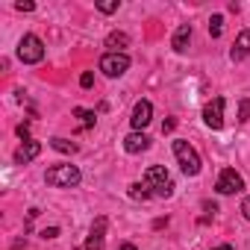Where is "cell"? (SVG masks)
Instances as JSON below:
<instances>
[{
    "mask_svg": "<svg viewBox=\"0 0 250 250\" xmlns=\"http://www.w3.org/2000/svg\"><path fill=\"white\" fill-rule=\"evenodd\" d=\"M80 180H83V174L77 165H53L44 174V183L53 188H74V186H80Z\"/></svg>",
    "mask_w": 250,
    "mask_h": 250,
    "instance_id": "6da1fadb",
    "label": "cell"
},
{
    "mask_svg": "<svg viewBox=\"0 0 250 250\" xmlns=\"http://www.w3.org/2000/svg\"><path fill=\"white\" fill-rule=\"evenodd\" d=\"M145 186L150 188L153 197H171L174 194V183H171V174L162 168V165H150L145 171Z\"/></svg>",
    "mask_w": 250,
    "mask_h": 250,
    "instance_id": "7a4b0ae2",
    "label": "cell"
},
{
    "mask_svg": "<svg viewBox=\"0 0 250 250\" xmlns=\"http://www.w3.org/2000/svg\"><path fill=\"white\" fill-rule=\"evenodd\" d=\"M174 156H177V162H180V168H183L186 177H197L200 174V156H197V150L188 142L177 139L174 142Z\"/></svg>",
    "mask_w": 250,
    "mask_h": 250,
    "instance_id": "3957f363",
    "label": "cell"
},
{
    "mask_svg": "<svg viewBox=\"0 0 250 250\" xmlns=\"http://www.w3.org/2000/svg\"><path fill=\"white\" fill-rule=\"evenodd\" d=\"M18 59L24 62V65H39L42 59H44V42L39 39V36H33V33H27L21 42H18Z\"/></svg>",
    "mask_w": 250,
    "mask_h": 250,
    "instance_id": "277c9868",
    "label": "cell"
},
{
    "mask_svg": "<svg viewBox=\"0 0 250 250\" xmlns=\"http://www.w3.org/2000/svg\"><path fill=\"white\" fill-rule=\"evenodd\" d=\"M127 68H130L127 53H103L100 56V71L106 77H121V74H127Z\"/></svg>",
    "mask_w": 250,
    "mask_h": 250,
    "instance_id": "5b68a950",
    "label": "cell"
},
{
    "mask_svg": "<svg viewBox=\"0 0 250 250\" xmlns=\"http://www.w3.org/2000/svg\"><path fill=\"white\" fill-rule=\"evenodd\" d=\"M241 188H244V180H241V174L235 168H224L218 174V183H215V191L218 194H238Z\"/></svg>",
    "mask_w": 250,
    "mask_h": 250,
    "instance_id": "8992f818",
    "label": "cell"
},
{
    "mask_svg": "<svg viewBox=\"0 0 250 250\" xmlns=\"http://www.w3.org/2000/svg\"><path fill=\"white\" fill-rule=\"evenodd\" d=\"M203 124H206L209 130H221V127H224V97H215V100L206 103V109H203Z\"/></svg>",
    "mask_w": 250,
    "mask_h": 250,
    "instance_id": "52a82bcc",
    "label": "cell"
},
{
    "mask_svg": "<svg viewBox=\"0 0 250 250\" xmlns=\"http://www.w3.org/2000/svg\"><path fill=\"white\" fill-rule=\"evenodd\" d=\"M150 121H153V106H150V100H139V103L133 106V115H130L133 130H136V133H142Z\"/></svg>",
    "mask_w": 250,
    "mask_h": 250,
    "instance_id": "ba28073f",
    "label": "cell"
},
{
    "mask_svg": "<svg viewBox=\"0 0 250 250\" xmlns=\"http://www.w3.org/2000/svg\"><path fill=\"white\" fill-rule=\"evenodd\" d=\"M103 241H106V218L100 215V218H94V224H91L85 250H103Z\"/></svg>",
    "mask_w": 250,
    "mask_h": 250,
    "instance_id": "9c48e42d",
    "label": "cell"
},
{
    "mask_svg": "<svg viewBox=\"0 0 250 250\" xmlns=\"http://www.w3.org/2000/svg\"><path fill=\"white\" fill-rule=\"evenodd\" d=\"M247 56H250V30H241L238 39H235V44H232V50H229V59L232 62H241Z\"/></svg>",
    "mask_w": 250,
    "mask_h": 250,
    "instance_id": "30bf717a",
    "label": "cell"
},
{
    "mask_svg": "<svg viewBox=\"0 0 250 250\" xmlns=\"http://www.w3.org/2000/svg\"><path fill=\"white\" fill-rule=\"evenodd\" d=\"M39 153H42V145L30 139V142H24V145L15 150V165H27V162H33Z\"/></svg>",
    "mask_w": 250,
    "mask_h": 250,
    "instance_id": "8fae6325",
    "label": "cell"
},
{
    "mask_svg": "<svg viewBox=\"0 0 250 250\" xmlns=\"http://www.w3.org/2000/svg\"><path fill=\"white\" fill-rule=\"evenodd\" d=\"M147 147H150V139L145 133H130L127 139H124V150H127V153H142Z\"/></svg>",
    "mask_w": 250,
    "mask_h": 250,
    "instance_id": "7c38bea8",
    "label": "cell"
},
{
    "mask_svg": "<svg viewBox=\"0 0 250 250\" xmlns=\"http://www.w3.org/2000/svg\"><path fill=\"white\" fill-rule=\"evenodd\" d=\"M188 42H191V24H180L177 33H174V39H171V47H174L177 53H186Z\"/></svg>",
    "mask_w": 250,
    "mask_h": 250,
    "instance_id": "4fadbf2b",
    "label": "cell"
},
{
    "mask_svg": "<svg viewBox=\"0 0 250 250\" xmlns=\"http://www.w3.org/2000/svg\"><path fill=\"white\" fill-rule=\"evenodd\" d=\"M106 47H109V53H124V47H130V36L115 30L106 36Z\"/></svg>",
    "mask_w": 250,
    "mask_h": 250,
    "instance_id": "5bb4252c",
    "label": "cell"
},
{
    "mask_svg": "<svg viewBox=\"0 0 250 250\" xmlns=\"http://www.w3.org/2000/svg\"><path fill=\"white\" fill-rule=\"evenodd\" d=\"M130 197H133V200H150L153 194H150V188H147L145 183H133V186H130Z\"/></svg>",
    "mask_w": 250,
    "mask_h": 250,
    "instance_id": "9a60e30c",
    "label": "cell"
},
{
    "mask_svg": "<svg viewBox=\"0 0 250 250\" xmlns=\"http://www.w3.org/2000/svg\"><path fill=\"white\" fill-rule=\"evenodd\" d=\"M50 147L59 150V153H77V145L68 142V139H50Z\"/></svg>",
    "mask_w": 250,
    "mask_h": 250,
    "instance_id": "2e32d148",
    "label": "cell"
},
{
    "mask_svg": "<svg viewBox=\"0 0 250 250\" xmlns=\"http://www.w3.org/2000/svg\"><path fill=\"white\" fill-rule=\"evenodd\" d=\"M74 115L83 121V130H88V127H94V121H97V115L91 112V109H74Z\"/></svg>",
    "mask_w": 250,
    "mask_h": 250,
    "instance_id": "e0dca14e",
    "label": "cell"
},
{
    "mask_svg": "<svg viewBox=\"0 0 250 250\" xmlns=\"http://www.w3.org/2000/svg\"><path fill=\"white\" fill-rule=\"evenodd\" d=\"M221 33H224V18L221 15H212L209 18V36L212 39H221Z\"/></svg>",
    "mask_w": 250,
    "mask_h": 250,
    "instance_id": "ac0fdd59",
    "label": "cell"
},
{
    "mask_svg": "<svg viewBox=\"0 0 250 250\" xmlns=\"http://www.w3.org/2000/svg\"><path fill=\"white\" fill-rule=\"evenodd\" d=\"M247 118H250V97H247V100H241V103H238V121H241V124H244V121H247Z\"/></svg>",
    "mask_w": 250,
    "mask_h": 250,
    "instance_id": "d6986e66",
    "label": "cell"
},
{
    "mask_svg": "<svg viewBox=\"0 0 250 250\" xmlns=\"http://www.w3.org/2000/svg\"><path fill=\"white\" fill-rule=\"evenodd\" d=\"M97 9H100L103 15H112V12H118V0H106V3H97Z\"/></svg>",
    "mask_w": 250,
    "mask_h": 250,
    "instance_id": "ffe728a7",
    "label": "cell"
},
{
    "mask_svg": "<svg viewBox=\"0 0 250 250\" xmlns=\"http://www.w3.org/2000/svg\"><path fill=\"white\" fill-rule=\"evenodd\" d=\"M15 9H18V12H33V9H36V3H33V0H18Z\"/></svg>",
    "mask_w": 250,
    "mask_h": 250,
    "instance_id": "44dd1931",
    "label": "cell"
},
{
    "mask_svg": "<svg viewBox=\"0 0 250 250\" xmlns=\"http://www.w3.org/2000/svg\"><path fill=\"white\" fill-rule=\"evenodd\" d=\"M91 83H94V74H91V71H85V74L80 77V85H83V88H91Z\"/></svg>",
    "mask_w": 250,
    "mask_h": 250,
    "instance_id": "7402d4cb",
    "label": "cell"
},
{
    "mask_svg": "<svg viewBox=\"0 0 250 250\" xmlns=\"http://www.w3.org/2000/svg\"><path fill=\"white\" fill-rule=\"evenodd\" d=\"M56 235H59V227H44V229H42V238H44V241H47V238H56Z\"/></svg>",
    "mask_w": 250,
    "mask_h": 250,
    "instance_id": "603a6c76",
    "label": "cell"
},
{
    "mask_svg": "<svg viewBox=\"0 0 250 250\" xmlns=\"http://www.w3.org/2000/svg\"><path fill=\"white\" fill-rule=\"evenodd\" d=\"M18 136H21L24 142H30V124H21V127H18Z\"/></svg>",
    "mask_w": 250,
    "mask_h": 250,
    "instance_id": "cb8c5ba5",
    "label": "cell"
},
{
    "mask_svg": "<svg viewBox=\"0 0 250 250\" xmlns=\"http://www.w3.org/2000/svg\"><path fill=\"white\" fill-rule=\"evenodd\" d=\"M241 215L250 221V197H244V200H241Z\"/></svg>",
    "mask_w": 250,
    "mask_h": 250,
    "instance_id": "d4e9b609",
    "label": "cell"
},
{
    "mask_svg": "<svg viewBox=\"0 0 250 250\" xmlns=\"http://www.w3.org/2000/svg\"><path fill=\"white\" fill-rule=\"evenodd\" d=\"M174 127H177V121H174V118H168V121H165V124H162V133H171V130H174Z\"/></svg>",
    "mask_w": 250,
    "mask_h": 250,
    "instance_id": "484cf974",
    "label": "cell"
},
{
    "mask_svg": "<svg viewBox=\"0 0 250 250\" xmlns=\"http://www.w3.org/2000/svg\"><path fill=\"white\" fill-rule=\"evenodd\" d=\"M121 250H139V247H136V244H130V241H124V244H121Z\"/></svg>",
    "mask_w": 250,
    "mask_h": 250,
    "instance_id": "4316f807",
    "label": "cell"
},
{
    "mask_svg": "<svg viewBox=\"0 0 250 250\" xmlns=\"http://www.w3.org/2000/svg\"><path fill=\"white\" fill-rule=\"evenodd\" d=\"M218 250H232V247H229V244H221V247H218Z\"/></svg>",
    "mask_w": 250,
    "mask_h": 250,
    "instance_id": "83f0119b",
    "label": "cell"
},
{
    "mask_svg": "<svg viewBox=\"0 0 250 250\" xmlns=\"http://www.w3.org/2000/svg\"><path fill=\"white\" fill-rule=\"evenodd\" d=\"M77 250H85V247H77Z\"/></svg>",
    "mask_w": 250,
    "mask_h": 250,
    "instance_id": "f1b7e54d",
    "label": "cell"
}]
</instances>
